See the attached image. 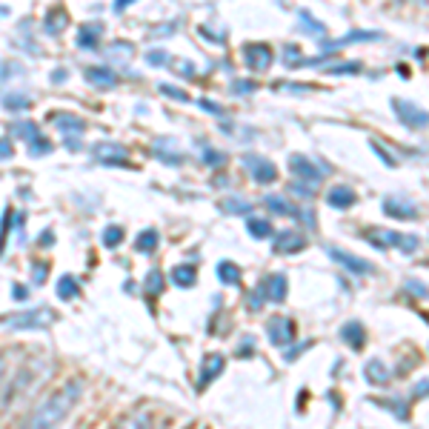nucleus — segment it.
Instances as JSON below:
<instances>
[{"label": "nucleus", "mask_w": 429, "mask_h": 429, "mask_svg": "<svg viewBox=\"0 0 429 429\" xmlns=\"http://www.w3.org/2000/svg\"><path fill=\"white\" fill-rule=\"evenodd\" d=\"M383 212L398 221H415L418 218V206L412 200H403V197H383Z\"/></svg>", "instance_id": "obj_10"}, {"label": "nucleus", "mask_w": 429, "mask_h": 429, "mask_svg": "<svg viewBox=\"0 0 429 429\" xmlns=\"http://www.w3.org/2000/svg\"><path fill=\"white\" fill-rule=\"evenodd\" d=\"M86 81L92 86H98V89H109V86L118 83V75L112 69H106V66H89L86 69Z\"/></svg>", "instance_id": "obj_17"}, {"label": "nucleus", "mask_w": 429, "mask_h": 429, "mask_svg": "<svg viewBox=\"0 0 429 429\" xmlns=\"http://www.w3.org/2000/svg\"><path fill=\"white\" fill-rule=\"evenodd\" d=\"M326 203H329L332 209H349V206L355 203V192H352L349 186H332V189L326 192Z\"/></svg>", "instance_id": "obj_18"}, {"label": "nucleus", "mask_w": 429, "mask_h": 429, "mask_svg": "<svg viewBox=\"0 0 429 429\" xmlns=\"http://www.w3.org/2000/svg\"><path fill=\"white\" fill-rule=\"evenodd\" d=\"M169 278H172V284L175 286H195V281H197V272H195V267H189V264H180V267H175L172 272H169Z\"/></svg>", "instance_id": "obj_20"}, {"label": "nucleus", "mask_w": 429, "mask_h": 429, "mask_svg": "<svg viewBox=\"0 0 429 429\" xmlns=\"http://www.w3.org/2000/svg\"><path fill=\"white\" fill-rule=\"evenodd\" d=\"M9 132H12L15 138H26V143H32L35 138H41L38 123H32V120H18V123H12V126H9Z\"/></svg>", "instance_id": "obj_26"}, {"label": "nucleus", "mask_w": 429, "mask_h": 429, "mask_svg": "<svg viewBox=\"0 0 429 429\" xmlns=\"http://www.w3.org/2000/svg\"><path fill=\"white\" fill-rule=\"evenodd\" d=\"M9 157H12V143L0 140V160H9Z\"/></svg>", "instance_id": "obj_43"}, {"label": "nucleus", "mask_w": 429, "mask_h": 429, "mask_svg": "<svg viewBox=\"0 0 429 429\" xmlns=\"http://www.w3.org/2000/svg\"><path fill=\"white\" fill-rule=\"evenodd\" d=\"M52 149V143H46V138H35L32 143H29V152L32 155H43V152H49Z\"/></svg>", "instance_id": "obj_40"}, {"label": "nucleus", "mask_w": 429, "mask_h": 429, "mask_svg": "<svg viewBox=\"0 0 429 429\" xmlns=\"http://www.w3.org/2000/svg\"><path fill=\"white\" fill-rule=\"evenodd\" d=\"M66 24H69V18H66L63 9H52V12L46 15V32H49V35H61Z\"/></svg>", "instance_id": "obj_27"}, {"label": "nucleus", "mask_w": 429, "mask_h": 429, "mask_svg": "<svg viewBox=\"0 0 429 429\" xmlns=\"http://www.w3.org/2000/svg\"><path fill=\"white\" fill-rule=\"evenodd\" d=\"M341 338L358 352V349H363V343H366V332H363V326L358 324V321H349L343 329H341Z\"/></svg>", "instance_id": "obj_19"}, {"label": "nucleus", "mask_w": 429, "mask_h": 429, "mask_svg": "<svg viewBox=\"0 0 429 429\" xmlns=\"http://www.w3.org/2000/svg\"><path fill=\"white\" fill-rule=\"evenodd\" d=\"M100 238H103V247H118L123 241V229L120 227H106Z\"/></svg>", "instance_id": "obj_34"}, {"label": "nucleus", "mask_w": 429, "mask_h": 429, "mask_svg": "<svg viewBox=\"0 0 429 429\" xmlns=\"http://www.w3.org/2000/svg\"><path fill=\"white\" fill-rule=\"evenodd\" d=\"M58 321V312L52 306H35L26 312H15V315H4L0 318V326L6 329H49Z\"/></svg>", "instance_id": "obj_2"}, {"label": "nucleus", "mask_w": 429, "mask_h": 429, "mask_svg": "<svg viewBox=\"0 0 429 429\" xmlns=\"http://www.w3.org/2000/svg\"><path fill=\"white\" fill-rule=\"evenodd\" d=\"M78 284H75V278H69V275H63L61 281H58V298L61 301H72V298H78Z\"/></svg>", "instance_id": "obj_32"}, {"label": "nucleus", "mask_w": 429, "mask_h": 429, "mask_svg": "<svg viewBox=\"0 0 429 429\" xmlns=\"http://www.w3.org/2000/svg\"><path fill=\"white\" fill-rule=\"evenodd\" d=\"M375 38H381V35H378V32H352V35H343L341 41H335V43H326L324 52H338L341 46H346V43H352V41H375Z\"/></svg>", "instance_id": "obj_25"}, {"label": "nucleus", "mask_w": 429, "mask_h": 429, "mask_svg": "<svg viewBox=\"0 0 429 429\" xmlns=\"http://www.w3.org/2000/svg\"><path fill=\"white\" fill-rule=\"evenodd\" d=\"M49 118L55 120V126H58L61 132H66V138H75V140H81V135H83L86 123H83L78 115H63V112H58V115H49Z\"/></svg>", "instance_id": "obj_14"}, {"label": "nucleus", "mask_w": 429, "mask_h": 429, "mask_svg": "<svg viewBox=\"0 0 429 429\" xmlns=\"http://www.w3.org/2000/svg\"><path fill=\"white\" fill-rule=\"evenodd\" d=\"M100 38H103V26H100V24H86V26L78 29V46L86 49V52L98 49Z\"/></svg>", "instance_id": "obj_16"}, {"label": "nucleus", "mask_w": 429, "mask_h": 429, "mask_svg": "<svg viewBox=\"0 0 429 429\" xmlns=\"http://www.w3.org/2000/svg\"><path fill=\"white\" fill-rule=\"evenodd\" d=\"M289 169H292L304 183H309V186L321 180V169H318L309 157H304V155H292V157H289Z\"/></svg>", "instance_id": "obj_12"}, {"label": "nucleus", "mask_w": 429, "mask_h": 429, "mask_svg": "<svg viewBox=\"0 0 429 429\" xmlns=\"http://www.w3.org/2000/svg\"><path fill=\"white\" fill-rule=\"evenodd\" d=\"M9 218H12V212L4 214V224H0V244H4V238L9 235Z\"/></svg>", "instance_id": "obj_44"}, {"label": "nucleus", "mask_w": 429, "mask_h": 429, "mask_svg": "<svg viewBox=\"0 0 429 429\" xmlns=\"http://www.w3.org/2000/svg\"><path fill=\"white\" fill-rule=\"evenodd\" d=\"M0 103H4V109H12V112H18V109H29V106H32L29 95H21V92H9V95H4V98H0Z\"/></svg>", "instance_id": "obj_28"}, {"label": "nucleus", "mask_w": 429, "mask_h": 429, "mask_svg": "<svg viewBox=\"0 0 429 429\" xmlns=\"http://www.w3.org/2000/svg\"><path fill=\"white\" fill-rule=\"evenodd\" d=\"M43 275H46V267H35V281H38V284L43 281Z\"/></svg>", "instance_id": "obj_48"}, {"label": "nucleus", "mask_w": 429, "mask_h": 429, "mask_svg": "<svg viewBox=\"0 0 429 429\" xmlns=\"http://www.w3.org/2000/svg\"><path fill=\"white\" fill-rule=\"evenodd\" d=\"M177 69H180V75H183V78H192V75H195V66H192V63H186V61H177Z\"/></svg>", "instance_id": "obj_45"}, {"label": "nucleus", "mask_w": 429, "mask_h": 429, "mask_svg": "<svg viewBox=\"0 0 429 429\" xmlns=\"http://www.w3.org/2000/svg\"><path fill=\"white\" fill-rule=\"evenodd\" d=\"M244 61L249 72H267L272 66V49L267 43H247L244 46Z\"/></svg>", "instance_id": "obj_6"}, {"label": "nucleus", "mask_w": 429, "mask_h": 429, "mask_svg": "<svg viewBox=\"0 0 429 429\" xmlns=\"http://www.w3.org/2000/svg\"><path fill=\"white\" fill-rule=\"evenodd\" d=\"M392 109H395V115L400 118L403 126H409V129H423L426 126V112L418 109L415 103H409V100H392Z\"/></svg>", "instance_id": "obj_9"}, {"label": "nucleus", "mask_w": 429, "mask_h": 429, "mask_svg": "<svg viewBox=\"0 0 429 429\" xmlns=\"http://www.w3.org/2000/svg\"><path fill=\"white\" fill-rule=\"evenodd\" d=\"M286 61H289V63L298 61V49H295V46H286Z\"/></svg>", "instance_id": "obj_47"}, {"label": "nucleus", "mask_w": 429, "mask_h": 429, "mask_svg": "<svg viewBox=\"0 0 429 429\" xmlns=\"http://www.w3.org/2000/svg\"><path fill=\"white\" fill-rule=\"evenodd\" d=\"M264 203H267L275 214H284V218H295V214H298V212H295V206H292L286 197H281V195H269Z\"/></svg>", "instance_id": "obj_23"}, {"label": "nucleus", "mask_w": 429, "mask_h": 429, "mask_svg": "<svg viewBox=\"0 0 429 429\" xmlns=\"http://www.w3.org/2000/svg\"><path fill=\"white\" fill-rule=\"evenodd\" d=\"M160 286H163V275H160L157 269H152V272L146 275V284H143V289H146L149 295H157V292H160Z\"/></svg>", "instance_id": "obj_35"}, {"label": "nucleus", "mask_w": 429, "mask_h": 429, "mask_svg": "<svg viewBox=\"0 0 429 429\" xmlns=\"http://www.w3.org/2000/svg\"><path fill=\"white\" fill-rule=\"evenodd\" d=\"M372 152H375V155H378V157H381L386 166H395V157H389V152H386V149H381L375 140H372Z\"/></svg>", "instance_id": "obj_42"}, {"label": "nucleus", "mask_w": 429, "mask_h": 429, "mask_svg": "<svg viewBox=\"0 0 429 429\" xmlns=\"http://www.w3.org/2000/svg\"><path fill=\"white\" fill-rule=\"evenodd\" d=\"M160 92L169 95L172 100H189V95H186L183 89H175V86H166V83H160Z\"/></svg>", "instance_id": "obj_39"}, {"label": "nucleus", "mask_w": 429, "mask_h": 429, "mask_svg": "<svg viewBox=\"0 0 429 429\" xmlns=\"http://www.w3.org/2000/svg\"><path fill=\"white\" fill-rule=\"evenodd\" d=\"M200 106H203L206 112H212V115H218V118H227V109L218 106V103H212V100H200Z\"/></svg>", "instance_id": "obj_41"}, {"label": "nucleus", "mask_w": 429, "mask_h": 429, "mask_svg": "<svg viewBox=\"0 0 429 429\" xmlns=\"http://www.w3.org/2000/svg\"><path fill=\"white\" fill-rule=\"evenodd\" d=\"M363 241H369V244L378 247V249H383V247H398L403 255H412V252L420 247L418 238H412V235H398V232H389V229H366V232H363Z\"/></svg>", "instance_id": "obj_3"}, {"label": "nucleus", "mask_w": 429, "mask_h": 429, "mask_svg": "<svg viewBox=\"0 0 429 429\" xmlns=\"http://www.w3.org/2000/svg\"><path fill=\"white\" fill-rule=\"evenodd\" d=\"M255 89H258L255 81H235V83H232V92H235V95H252Z\"/></svg>", "instance_id": "obj_37"}, {"label": "nucleus", "mask_w": 429, "mask_h": 429, "mask_svg": "<svg viewBox=\"0 0 429 429\" xmlns=\"http://www.w3.org/2000/svg\"><path fill=\"white\" fill-rule=\"evenodd\" d=\"M221 209H224L227 214H247V212L252 209V203L244 200V197H227V200H221Z\"/></svg>", "instance_id": "obj_29"}, {"label": "nucleus", "mask_w": 429, "mask_h": 429, "mask_svg": "<svg viewBox=\"0 0 429 429\" xmlns=\"http://www.w3.org/2000/svg\"><path fill=\"white\" fill-rule=\"evenodd\" d=\"M203 160H206L209 166H224V163H227V155L218 152V149H203Z\"/></svg>", "instance_id": "obj_36"}, {"label": "nucleus", "mask_w": 429, "mask_h": 429, "mask_svg": "<svg viewBox=\"0 0 429 429\" xmlns=\"http://www.w3.org/2000/svg\"><path fill=\"white\" fill-rule=\"evenodd\" d=\"M361 63H341V66H326L329 75H346V72H358Z\"/></svg>", "instance_id": "obj_38"}, {"label": "nucleus", "mask_w": 429, "mask_h": 429, "mask_svg": "<svg viewBox=\"0 0 429 429\" xmlns=\"http://www.w3.org/2000/svg\"><path fill=\"white\" fill-rule=\"evenodd\" d=\"M95 160L103 163V166H120L129 160V149L120 146V143H112V140H103L95 146Z\"/></svg>", "instance_id": "obj_7"}, {"label": "nucleus", "mask_w": 429, "mask_h": 429, "mask_svg": "<svg viewBox=\"0 0 429 429\" xmlns=\"http://www.w3.org/2000/svg\"><path fill=\"white\" fill-rule=\"evenodd\" d=\"M157 241H160V238H157V232H155V229H146V232H140V235H138L135 247H138L143 255H149V252H155V249H157Z\"/></svg>", "instance_id": "obj_31"}, {"label": "nucleus", "mask_w": 429, "mask_h": 429, "mask_svg": "<svg viewBox=\"0 0 429 429\" xmlns=\"http://www.w3.org/2000/svg\"><path fill=\"white\" fill-rule=\"evenodd\" d=\"M81 395H83V381H81V378H69L63 386H58V389L29 415L26 429H58V426L69 418V412L78 406Z\"/></svg>", "instance_id": "obj_1"}, {"label": "nucleus", "mask_w": 429, "mask_h": 429, "mask_svg": "<svg viewBox=\"0 0 429 429\" xmlns=\"http://www.w3.org/2000/svg\"><path fill=\"white\" fill-rule=\"evenodd\" d=\"M21 63H15V61H0V83L4 81H12V78H18L21 75Z\"/></svg>", "instance_id": "obj_33"}, {"label": "nucleus", "mask_w": 429, "mask_h": 429, "mask_svg": "<svg viewBox=\"0 0 429 429\" xmlns=\"http://www.w3.org/2000/svg\"><path fill=\"white\" fill-rule=\"evenodd\" d=\"M301 249H306V235H304V232L286 229V232H281V235L275 238V252H278V255H295V252H301Z\"/></svg>", "instance_id": "obj_11"}, {"label": "nucleus", "mask_w": 429, "mask_h": 429, "mask_svg": "<svg viewBox=\"0 0 429 429\" xmlns=\"http://www.w3.org/2000/svg\"><path fill=\"white\" fill-rule=\"evenodd\" d=\"M112 429H152V415L149 412H132L120 423H115Z\"/></svg>", "instance_id": "obj_21"}, {"label": "nucleus", "mask_w": 429, "mask_h": 429, "mask_svg": "<svg viewBox=\"0 0 429 429\" xmlns=\"http://www.w3.org/2000/svg\"><path fill=\"white\" fill-rule=\"evenodd\" d=\"M149 61H152V63H166V61H169V55H160V52H152V55H149Z\"/></svg>", "instance_id": "obj_46"}, {"label": "nucleus", "mask_w": 429, "mask_h": 429, "mask_svg": "<svg viewBox=\"0 0 429 429\" xmlns=\"http://www.w3.org/2000/svg\"><path fill=\"white\" fill-rule=\"evenodd\" d=\"M326 252H329V258L335 261V264H341L349 275H355V278H363V275H372L375 272V267L369 264V261H363V258H358V255H352V252H346V249H338V247H326Z\"/></svg>", "instance_id": "obj_4"}, {"label": "nucleus", "mask_w": 429, "mask_h": 429, "mask_svg": "<svg viewBox=\"0 0 429 429\" xmlns=\"http://www.w3.org/2000/svg\"><path fill=\"white\" fill-rule=\"evenodd\" d=\"M261 289H264V298H267L269 304H284V301H286V292H289L286 275H269V278L261 284Z\"/></svg>", "instance_id": "obj_13"}, {"label": "nucleus", "mask_w": 429, "mask_h": 429, "mask_svg": "<svg viewBox=\"0 0 429 429\" xmlns=\"http://www.w3.org/2000/svg\"><path fill=\"white\" fill-rule=\"evenodd\" d=\"M244 166H247V172L252 175V180H258V183H272V180L278 177L275 163H269V160L261 157V155H247V157H244Z\"/></svg>", "instance_id": "obj_8"}, {"label": "nucleus", "mask_w": 429, "mask_h": 429, "mask_svg": "<svg viewBox=\"0 0 429 429\" xmlns=\"http://www.w3.org/2000/svg\"><path fill=\"white\" fill-rule=\"evenodd\" d=\"M267 335H269L272 346L286 349L292 343V338H295V324L289 318H269L267 321Z\"/></svg>", "instance_id": "obj_5"}, {"label": "nucleus", "mask_w": 429, "mask_h": 429, "mask_svg": "<svg viewBox=\"0 0 429 429\" xmlns=\"http://www.w3.org/2000/svg\"><path fill=\"white\" fill-rule=\"evenodd\" d=\"M409 289H412V292H418V295H426V289H423V286H418V284H409Z\"/></svg>", "instance_id": "obj_49"}, {"label": "nucleus", "mask_w": 429, "mask_h": 429, "mask_svg": "<svg viewBox=\"0 0 429 429\" xmlns=\"http://www.w3.org/2000/svg\"><path fill=\"white\" fill-rule=\"evenodd\" d=\"M218 278H221V284H227V286H238V284H241V269H238L232 261H221V264H218Z\"/></svg>", "instance_id": "obj_24"}, {"label": "nucleus", "mask_w": 429, "mask_h": 429, "mask_svg": "<svg viewBox=\"0 0 429 429\" xmlns=\"http://www.w3.org/2000/svg\"><path fill=\"white\" fill-rule=\"evenodd\" d=\"M363 375H366V381L375 383V386H381V383H386V381L392 378V372L383 366V361H369L366 369H363Z\"/></svg>", "instance_id": "obj_22"}, {"label": "nucleus", "mask_w": 429, "mask_h": 429, "mask_svg": "<svg viewBox=\"0 0 429 429\" xmlns=\"http://www.w3.org/2000/svg\"><path fill=\"white\" fill-rule=\"evenodd\" d=\"M224 355L221 352H214V355H206V361H203V372H200V381H197V389H206L209 386V381H214L221 375V369H224Z\"/></svg>", "instance_id": "obj_15"}, {"label": "nucleus", "mask_w": 429, "mask_h": 429, "mask_svg": "<svg viewBox=\"0 0 429 429\" xmlns=\"http://www.w3.org/2000/svg\"><path fill=\"white\" fill-rule=\"evenodd\" d=\"M249 235L252 238H258V241H264V238H269L272 235V224L267 221V218H249Z\"/></svg>", "instance_id": "obj_30"}]
</instances>
